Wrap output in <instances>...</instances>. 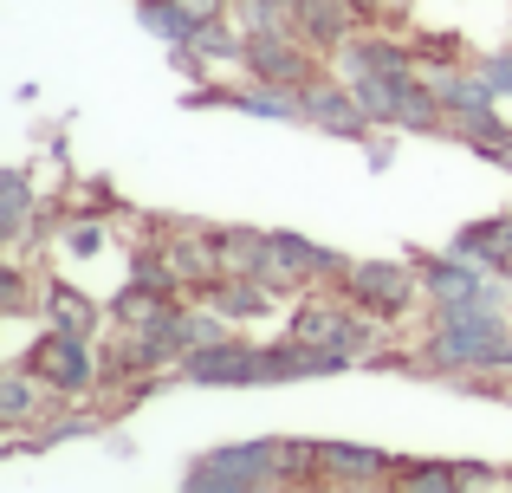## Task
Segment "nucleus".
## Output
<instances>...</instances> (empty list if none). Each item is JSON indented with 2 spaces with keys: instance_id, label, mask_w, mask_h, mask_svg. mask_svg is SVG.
I'll use <instances>...</instances> for the list:
<instances>
[{
  "instance_id": "393cba45",
  "label": "nucleus",
  "mask_w": 512,
  "mask_h": 493,
  "mask_svg": "<svg viewBox=\"0 0 512 493\" xmlns=\"http://www.w3.org/2000/svg\"><path fill=\"white\" fill-rule=\"evenodd\" d=\"M350 7H357V13H370V7H376V0H350Z\"/></svg>"
},
{
  "instance_id": "f03ea898",
  "label": "nucleus",
  "mask_w": 512,
  "mask_h": 493,
  "mask_svg": "<svg viewBox=\"0 0 512 493\" xmlns=\"http://www.w3.org/2000/svg\"><path fill=\"white\" fill-rule=\"evenodd\" d=\"M435 364L441 370H512V325L500 318V299L441 312Z\"/></svg>"
},
{
  "instance_id": "0eeeda50",
  "label": "nucleus",
  "mask_w": 512,
  "mask_h": 493,
  "mask_svg": "<svg viewBox=\"0 0 512 493\" xmlns=\"http://www.w3.org/2000/svg\"><path fill=\"white\" fill-rule=\"evenodd\" d=\"M247 65H253V78H266V85H286V91L312 85V59H305L279 26H253L247 33Z\"/></svg>"
},
{
  "instance_id": "dca6fc26",
  "label": "nucleus",
  "mask_w": 512,
  "mask_h": 493,
  "mask_svg": "<svg viewBox=\"0 0 512 493\" xmlns=\"http://www.w3.org/2000/svg\"><path fill=\"white\" fill-rule=\"evenodd\" d=\"M396 487H409V493H454V487H467V461H428V468H402Z\"/></svg>"
},
{
  "instance_id": "f257e3e1",
  "label": "nucleus",
  "mask_w": 512,
  "mask_h": 493,
  "mask_svg": "<svg viewBox=\"0 0 512 493\" xmlns=\"http://www.w3.org/2000/svg\"><path fill=\"white\" fill-rule=\"evenodd\" d=\"M318 468V448L299 442H234V448H214L188 468V487H214V493H247V487H273L286 474H312Z\"/></svg>"
},
{
  "instance_id": "a878e982",
  "label": "nucleus",
  "mask_w": 512,
  "mask_h": 493,
  "mask_svg": "<svg viewBox=\"0 0 512 493\" xmlns=\"http://www.w3.org/2000/svg\"><path fill=\"white\" fill-rule=\"evenodd\" d=\"M506 163H512V137H506Z\"/></svg>"
},
{
  "instance_id": "1a4fd4ad",
  "label": "nucleus",
  "mask_w": 512,
  "mask_h": 493,
  "mask_svg": "<svg viewBox=\"0 0 512 493\" xmlns=\"http://www.w3.org/2000/svg\"><path fill=\"white\" fill-rule=\"evenodd\" d=\"M299 111H305V124L338 130V137H363V130L376 124L350 85H305V91H299Z\"/></svg>"
},
{
  "instance_id": "423d86ee",
  "label": "nucleus",
  "mask_w": 512,
  "mask_h": 493,
  "mask_svg": "<svg viewBox=\"0 0 512 493\" xmlns=\"http://www.w3.org/2000/svg\"><path fill=\"white\" fill-rule=\"evenodd\" d=\"M292 338L318 344V351H338L344 364H357V357L370 351V325H363L357 312H331V305H299V318H292Z\"/></svg>"
},
{
  "instance_id": "aec40b11",
  "label": "nucleus",
  "mask_w": 512,
  "mask_h": 493,
  "mask_svg": "<svg viewBox=\"0 0 512 493\" xmlns=\"http://www.w3.org/2000/svg\"><path fill=\"white\" fill-rule=\"evenodd\" d=\"M33 377H20V370H13V377L7 383H0V416H7V422H26V416H33Z\"/></svg>"
},
{
  "instance_id": "a211bd4d",
  "label": "nucleus",
  "mask_w": 512,
  "mask_h": 493,
  "mask_svg": "<svg viewBox=\"0 0 512 493\" xmlns=\"http://www.w3.org/2000/svg\"><path fill=\"white\" fill-rule=\"evenodd\" d=\"M26 215H33V195H26V176H20V169H7V176H0V234H7V241H20Z\"/></svg>"
},
{
  "instance_id": "b1692460",
  "label": "nucleus",
  "mask_w": 512,
  "mask_h": 493,
  "mask_svg": "<svg viewBox=\"0 0 512 493\" xmlns=\"http://www.w3.org/2000/svg\"><path fill=\"white\" fill-rule=\"evenodd\" d=\"M182 7H188V20H195V26H208V20H221L227 0H182Z\"/></svg>"
},
{
  "instance_id": "9d476101",
  "label": "nucleus",
  "mask_w": 512,
  "mask_h": 493,
  "mask_svg": "<svg viewBox=\"0 0 512 493\" xmlns=\"http://www.w3.org/2000/svg\"><path fill=\"white\" fill-rule=\"evenodd\" d=\"M305 273H344V266H338V253H331V247H318V241H305V234L279 228L273 234V286L305 279Z\"/></svg>"
},
{
  "instance_id": "4be33fe9",
  "label": "nucleus",
  "mask_w": 512,
  "mask_h": 493,
  "mask_svg": "<svg viewBox=\"0 0 512 493\" xmlns=\"http://www.w3.org/2000/svg\"><path fill=\"white\" fill-rule=\"evenodd\" d=\"M487 85L500 91V98H512V52H500V59H487Z\"/></svg>"
},
{
  "instance_id": "6e6552de",
  "label": "nucleus",
  "mask_w": 512,
  "mask_h": 493,
  "mask_svg": "<svg viewBox=\"0 0 512 493\" xmlns=\"http://www.w3.org/2000/svg\"><path fill=\"white\" fill-rule=\"evenodd\" d=\"M188 383H266V351H253V344H208V351H195L182 364Z\"/></svg>"
},
{
  "instance_id": "412c9836",
  "label": "nucleus",
  "mask_w": 512,
  "mask_h": 493,
  "mask_svg": "<svg viewBox=\"0 0 512 493\" xmlns=\"http://www.w3.org/2000/svg\"><path fill=\"white\" fill-rule=\"evenodd\" d=\"M0 312H13V318H20V312H33V305H26V279L13 273V266L0 273Z\"/></svg>"
},
{
  "instance_id": "6ab92c4d",
  "label": "nucleus",
  "mask_w": 512,
  "mask_h": 493,
  "mask_svg": "<svg viewBox=\"0 0 512 493\" xmlns=\"http://www.w3.org/2000/svg\"><path fill=\"white\" fill-rule=\"evenodd\" d=\"M188 46L201 52V59H247V39H234L221 20H208V26H195V39Z\"/></svg>"
},
{
  "instance_id": "f8f14e48",
  "label": "nucleus",
  "mask_w": 512,
  "mask_h": 493,
  "mask_svg": "<svg viewBox=\"0 0 512 493\" xmlns=\"http://www.w3.org/2000/svg\"><path fill=\"white\" fill-rule=\"evenodd\" d=\"M208 305L221 318H266V312H273V292H266V279L234 273V279H214V286H208Z\"/></svg>"
},
{
  "instance_id": "f3484780",
  "label": "nucleus",
  "mask_w": 512,
  "mask_h": 493,
  "mask_svg": "<svg viewBox=\"0 0 512 493\" xmlns=\"http://www.w3.org/2000/svg\"><path fill=\"white\" fill-rule=\"evenodd\" d=\"M137 20L150 26V33L175 39V46H188V39H195V20H188V7H182V0H143V7H137Z\"/></svg>"
},
{
  "instance_id": "5701e85b",
  "label": "nucleus",
  "mask_w": 512,
  "mask_h": 493,
  "mask_svg": "<svg viewBox=\"0 0 512 493\" xmlns=\"http://www.w3.org/2000/svg\"><path fill=\"white\" fill-rule=\"evenodd\" d=\"M65 247H72V253H98L104 247V228H91V221H85V228H72V241H65Z\"/></svg>"
},
{
  "instance_id": "2eb2a0df",
  "label": "nucleus",
  "mask_w": 512,
  "mask_h": 493,
  "mask_svg": "<svg viewBox=\"0 0 512 493\" xmlns=\"http://www.w3.org/2000/svg\"><path fill=\"white\" fill-rule=\"evenodd\" d=\"M46 312H52V325H59V331H78V338H91V325H98L91 299H85V292H72V286H46Z\"/></svg>"
},
{
  "instance_id": "20e7f679",
  "label": "nucleus",
  "mask_w": 512,
  "mask_h": 493,
  "mask_svg": "<svg viewBox=\"0 0 512 493\" xmlns=\"http://www.w3.org/2000/svg\"><path fill=\"white\" fill-rule=\"evenodd\" d=\"M33 370H39V383H52V390H65V396H78V390H91V383H98V357L85 351V338H78V331H59V325L39 338Z\"/></svg>"
},
{
  "instance_id": "9b49d317",
  "label": "nucleus",
  "mask_w": 512,
  "mask_h": 493,
  "mask_svg": "<svg viewBox=\"0 0 512 493\" xmlns=\"http://www.w3.org/2000/svg\"><path fill=\"white\" fill-rule=\"evenodd\" d=\"M318 474H331V481H383L389 455L383 448H357V442H318Z\"/></svg>"
},
{
  "instance_id": "4468645a",
  "label": "nucleus",
  "mask_w": 512,
  "mask_h": 493,
  "mask_svg": "<svg viewBox=\"0 0 512 493\" xmlns=\"http://www.w3.org/2000/svg\"><path fill=\"white\" fill-rule=\"evenodd\" d=\"M350 0H292V20H299V33L312 39V46H344L350 33Z\"/></svg>"
},
{
  "instance_id": "7ed1b4c3",
  "label": "nucleus",
  "mask_w": 512,
  "mask_h": 493,
  "mask_svg": "<svg viewBox=\"0 0 512 493\" xmlns=\"http://www.w3.org/2000/svg\"><path fill=\"white\" fill-rule=\"evenodd\" d=\"M350 299L363 305V312H376V318H396V312H409L415 305V286H422V266H396V260H363V266H350Z\"/></svg>"
},
{
  "instance_id": "39448f33",
  "label": "nucleus",
  "mask_w": 512,
  "mask_h": 493,
  "mask_svg": "<svg viewBox=\"0 0 512 493\" xmlns=\"http://www.w3.org/2000/svg\"><path fill=\"white\" fill-rule=\"evenodd\" d=\"M415 266H422V286L435 292L441 312H461V305H487V299H500V286L480 273L474 253H454V260H415Z\"/></svg>"
},
{
  "instance_id": "ddd939ff",
  "label": "nucleus",
  "mask_w": 512,
  "mask_h": 493,
  "mask_svg": "<svg viewBox=\"0 0 512 493\" xmlns=\"http://www.w3.org/2000/svg\"><path fill=\"white\" fill-rule=\"evenodd\" d=\"M214 247L227 253L234 273H253L273 286V234H253V228H214Z\"/></svg>"
}]
</instances>
